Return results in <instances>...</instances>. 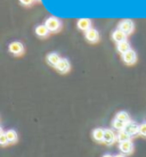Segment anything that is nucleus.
Wrapping results in <instances>:
<instances>
[{
	"label": "nucleus",
	"instance_id": "nucleus-1",
	"mask_svg": "<svg viewBox=\"0 0 146 157\" xmlns=\"http://www.w3.org/2000/svg\"><path fill=\"white\" fill-rule=\"evenodd\" d=\"M45 25L47 26V29L49 31L55 32L59 29L61 23H59V21L57 20V18H55V17H49V18L46 21V24H45Z\"/></svg>",
	"mask_w": 146,
	"mask_h": 157
},
{
	"label": "nucleus",
	"instance_id": "nucleus-2",
	"mask_svg": "<svg viewBox=\"0 0 146 157\" xmlns=\"http://www.w3.org/2000/svg\"><path fill=\"white\" fill-rule=\"evenodd\" d=\"M119 30H121L122 32H124L126 34H129L132 32L134 30V23L129 20H126V21H122L120 25H119Z\"/></svg>",
	"mask_w": 146,
	"mask_h": 157
},
{
	"label": "nucleus",
	"instance_id": "nucleus-3",
	"mask_svg": "<svg viewBox=\"0 0 146 157\" xmlns=\"http://www.w3.org/2000/svg\"><path fill=\"white\" fill-rule=\"evenodd\" d=\"M86 39L88 41H90V42H96V41H98L99 39V34L98 32L94 30V29H90V30H88L86 32Z\"/></svg>",
	"mask_w": 146,
	"mask_h": 157
},
{
	"label": "nucleus",
	"instance_id": "nucleus-4",
	"mask_svg": "<svg viewBox=\"0 0 146 157\" xmlns=\"http://www.w3.org/2000/svg\"><path fill=\"white\" fill-rule=\"evenodd\" d=\"M124 131L128 134H136L137 132H139V126L134 122H128L124 128Z\"/></svg>",
	"mask_w": 146,
	"mask_h": 157
},
{
	"label": "nucleus",
	"instance_id": "nucleus-5",
	"mask_svg": "<svg viewBox=\"0 0 146 157\" xmlns=\"http://www.w3.org/2000/svg\"><path fill=\"white\" fill-rule=\"evenodd\" d=\"M56 68L59 72H62V73H66L70 70V63H69V60L67 59H61L59 63L56 65Z\"/></svg>",
	"mask_w": 146,
	"mask_h": 157
},
{
	"label": "nucleus",
	"instance_id": "nucleus-6",
	"mask_svg": "<svg viewBox=\"0 0 146 157\" xmlns=\"http://www.w3.org/2000/svg\"><path fill=\"white\" fill-rule=\"evenodd\" d=\"M9 51L13 52V54H15V55H20L23 52V46H22V43L20 42H13L10 43V46H9Z\"/></svg>",
	"mask_w": 146,
	"mask_h": 157
},
{
	"label": "nucleus",
	"instance_id": "nucleus-7",
	"mask_svg": "<svg viewBox=\"0 0 146 157\" xmlns=\"http://www.w3.org/2000/svg\"><path fill=\"white\" fill-rule=\"evenodd\" d=\"M123 60L127 64H134L135 60H136V54H135V51L130 49L129 51H127L126 54H123Z\"/></svg>",
	"mask_w": 146,
	"mask_h": 157
},
{
	"label": "nucleus",
	"instance_id": "nucleus-8",
	"mask_svg": "<svg viewBox=\"0 0 146 157\" xmlns=\"http://www.w3.org/2000/svg\"><path fill=\"white\" fill-rule=\"evenodd\" d=\"M118 137H115L114 132L112 131V130H105V133H104V140L103 141L105 142V144H112V142H114V140L116 139Z\"/></svg>",
	"mask_w": 146,
	"mask_h": 157
},
{
	"label": "nucleus",
	"instance_id": "nucleus-9",
	"mask_svg": "<svg viewBox=\"0 0 146 157\" xmlns=\"http://www.w3.org/2000/svg\"><path fill=\"white\" fill-rule=\"evenodd\" d=\"M134 149V145L131 144V141H124V142H121L120 144V150L124 154H130Z\"/></svg>",
	"mask_w": 146,
	"mask_h": 157
},
{
	"label": "nucleus",
	"instance_id": "nucleus-10",
	"mask_svg": "<svg viewBox=\"0 0 146 157\" xmlns=\"http://www.w3.org/2000/svg\"><path fill=\"white\" fill-rule=\"evenodd\" d=\"M90 25H91V23L88 18H81V20H79V22H78V28H79L80 30L86 31V32H87L88 30H90Z\"/></svg>",
	"mask_w": 146,
	"mask_h": 157
},
{
	"label": "nucleus",
	"instance_id": "nucleus-11",
	"mask_svg": "<svg viewBox=\"0 0 146 157\" xmlns=\"http://www.w3.org/2000/svg\"><path fill=\"white\" fill-rule=\"evenodd\" d=\"M126 38H127V34L124 32L121 31V30H116V31L113 32V39L118 43L126 41Z\"/></svg>",
	"mask_w": 146,
	"mask_h": 157
},
{
	"label": "nucleus",
	"instance_id": "nucleus-12",
	"mask_svg": "<svg viewBox=\"0 0 146 157\" xmlns=\"http://www.w3.org/2000/svg\"><path fill=\"white\" fill-rule=\"evenodd\" d=\"M48 62H49V64H51V65H54V66H56L57 64L59 63V60H61V58H59V56L57 55V54H49L48 55Z\"/></svg>",
	"mask_w": 146,
	"mask_h": 157
},
{
	"label": "nucleus",
	"instance_id": "nucleus-13",
	"mask_svg": "<svg viewBox=\"0 0 146 157\" xmlns=\"http://www.w3.org/2000/svg\"><path fill=\"white\" fill-rule=\"evenodd\" d=\"M118 50L121 52V54H126L127 51L130 50V46L127 41H123V42L118 43Z\"/></svg>",
	"mask_w": 146,
	"mask_h": 157
},
{
	"label": "nucleus",
	"instance_id": "nucleus-14",
	"mask_svg": "<svg viewBox=\"0 0 146 157\" xmlns=\"http://www.w3.org/2000/svg\"><path fill=\"white\" fill-rule=\"evenodd\" d=\"M48 32H49V30L47 29L46 25H39V26L36 29V33L39 36H46L48 34Z\"/></svg>",
	"mask_w": 146,
	"mask_h": 157
},
{
	"label": "nucleus",
	"instance_id": "nucleus-15",
	"mask_svg": "<svg viewBox=\"0 0 146 157\" xmlns=\"http://www.w3.org/2000/svg\"><path fill=\"white\" fill-rule=\"evenodd\" d=\"M104 133H105V131L103 129H96L94 131V138L97 141H103L104 140Z\"/></svg>",
	"mask_w": 146,
	"mask_h": 157
},
{
	"label": "nucleus",
	"instance_id": "nucleus-16",
	"mask_svg": "<svg viewBox=\"0 0 146 157\" xmlns=\"http://www.w3.org/2000/svg\"><path fill=\"white\" fill-rule=\"evenodd\" d=\"M129 138H130V134H128L126 131H121L118 134V140L120 141V144L124 141H129Z\"/></svg>",
	"mask_w": 146,
	"mask_h": 157
},
{
	"label": "nucleus",
	"instance_id": "nucleus-17",
	"mask_svg": "<svg viewBox=\"0 0 146 157\" xmlns=\"http://www.w3.org/2000/svg\"><path fill=\"white\" fill-rule=\"evenodd\" d=\"M126 125H127L126 122L121 121V120H118V118H115L114 122H113V126H114L115 129H118V130H124Z\"/></svg>",
	"mask_w": 146,
	"mask_h": 157
},
{
	"label": "nucleus",
	"instance_id": "nucleus-18",
	"mask_svg": "<svg viewBox=\"0 0 146 157\" xmlns=\"http://www.w3.org/2000/svg\"><path fill=\"white\" fill-rule=\"evenodd\" d=\"M7 134V138H8V141L9 142H15L16 139H17V133H16L14 130H9L6 132Z\"/></svg>",
	"mask_w": 146,
	"mask_h": 157
},
{
	"label": "nucleus",
	"instance_id": "nucleus-19",
	"mask_svg": "<svg viewBox=\"0 0 146 157\" xmlns=\"http://www.w3.org/2000/svg\"><path fill=\"white\" fill-rule=\"evenodd\" d=\"M116 118H118V120H121V121H123V122H126V123L130 122V120H129V115L127 114L126 112H121V113H119V114L116 115Z\"/></svg>",
	"mask_w": 146,
	"mask_h": 157
},
{
	"label": "nucleus",
	"instance_id": "nucleus-20",
	"mask_svg": "<svg viewBox=\"0 0 146 157\" xmlns=\"http://www.w3.org/2000/svg\"><path fill=\"white\" fill-rule=\"evenodd\" d=\"M8 141V138H7V134L6 133H1V136H0V144L1 145H6Z\"/></svg>",
	"mask_w": 146,
	"mask_h": 157
},
{
	"label": "nucleus",
	"instance_id": "nucleus-21",
	"mask_svg": "<svg viewBox=\"0 0 146 157\" xmlns=\"http://www.w3.org/2000/svg\"><path fill=\"white\" fill-rule=\"evenodd\" d=\"M139 133L144 136V137H146V123H144V124L139 126Z\"/></svg>",
	"mask_w": 146,
	"mask_h": 157
},
{
	"label": "nucleus",
	"instance_id": "nucleus-22",
	"mask_svg": "<svg viewBox=\"0 0 146 157\" xmlns=\"http://www.w3.org/2000/svg\"><path fill=\"white\" fill-rule=\"evenodd\" d=\"M20 1H21V4L25 5V6H29V5H31L34 0H20Z\"/></svg>",
	"mask_w": 146,
	"mask_h": 157
},
{
	"label": "nucleus",
	"instance_id": "nucleus-23",
	"mask_svg": "<svg viewBox=\"0 0 146 157\" xmlns=\"http://www.w3.org/2000/svg\"><path fill=\"white\" fill-rule=\"evenodd\" d=\"M115 157H124V156H123V155H116Z\"/></svg>",
	"mask_w": 146,
	"mask_h": 157
},
{
	"label": "nucleus",
	"instance_id": "nucleus-24",
	"mask_svg": "<svg viewBox=\"0 0 146 157\" xmlns=\"http://www.w3.org/2000/svg\"><path fill=\"white\" fill-rule=\"evenodd\" d=\"M104 157H112V156H111V155H105Z\"/></svg>",
	"mask_w": 146,
	"mask_h": 157
}]
</instances>
